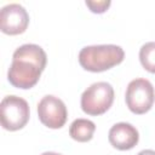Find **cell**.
<instances>
[{
    "label": "cell",
    "mask_w": 155,
    "mask_h": 155,
    "mask_svg": "<svg viewBox=\"0 0 155 155\" xmlns=\"http://www.w3.org/2000/svg\"><path fill=\"white\" fill-rule=\"evenodd\" d=\"M47 63L44 48L36 44H24L12 54V63L7 71V80L17 88L28 90L35 86Z\"/></svg>",
    "instance_id": "6da1fadb"
},
{
    "label": "cell",
    "mask_w": 155,
    "mask_h": 155,
    "mask_svg": "<svg viewBox=\"0 0 155 155\" xmlns=\"http://www.w3.org/2000/svg\"><path fill=\"white\" fill-rule=\"evenodd\" d=\"M125 58L124 48L119 45H91L85 46L79 52L80 65L92 73L105 71L117 64Z\"/></svg>",
    "instance_id": "7a4b0ae2"
},
{
    "label": "cell",
    "mask_w": 155,
    "mask_h": 155,
    "mask_svg": "<svg viewBox=\"0 0 155 155\" xmlns=\"http://www.w3.org/2000/svg\"><path fill=\"white\" fill-rule=\"evenodd\" d=\"M114 102V88L107 81L90 85L81 94V109L87 115L97 116L104 114Z\"/></svg>",
    "instance_id": "3957f363"
},
{
    "label": "cell",
    "mask_w": 155,
    "mask_h": 155,
    "mask_svg": "<svg viewBox=\"0 0 155 155\" xmlns=\"http://www.w3.org/2000/svg\"><path fill=\"white\" fill-rule=\"evenodd\" d=\"M29 104L22 97L10 94L2 98L0 103L1 126L7 131H18L29 121Z\"/></svg>",
    "instance_id": "277c9868"
},
{
    "label": "cell",
    "mask_w": 155,
    "mask_h": 155,
    "mask_svg": "<svg viewBox=\"0 0 155 155\" xmlns=\"http://www.w3.org/2000/svg\"><path fill=\"white\" fill-rule=\"evenodd\" d=\"M125 101L133 114L140 115L149 111L155 101V91L151 82L143 78L130 81L126 88Z\"/></svg>",
    "instance_id": "5b68a950"
},
{
    "label": "cell",
    "mask_w": 155,
    "mask_h": 155,
    "mask_svg": "<svg viewBox=\"0 0 155 155\" xmlns=\"http://www.w3.org/2000/svg\"><path fill=\"white\" fill-rule=\"evenodd\" d=\"M38 116L48 128H61L67 122L68 110L64 102L52 94H47L38 103Z\"/></svg>",
    "instance_id": "8992f818"
},
{
    "label": "cell",
    "mask_w": 155,
    "mask_h": 155,
    "mask_svg": "<svg viewBox=\"0 0 155 155\" xmlns=\"http://www.w3.org/2000/svg\"><path fill=\"white\" fill-rule=\"evenodd\" d=\"M29 24V15L19 4H7L0 10V29L8 35H18L25 31Z\"/></svg>",
    "instance_id": "52a82bcc"
},
{
    "label": "cell",
    "mask_w": 155,
    "mask_h": 155,
    "mask_svg": "<svg viewBox=\"0 0 155 155\" xmlns=\"http://www.w3.org/2000/svg\"><path fill=\"white\" fill-rule=\"evenodd\" d=\"M108 139L117 150H130L134 148L139 140L137 128L128 122H117L109 130Z\"/></svg>",
    "instance_id": "ba28073f"
},
{
    "label": "cell",
    "mask_w": 155,
    "mask_h": 155,
    "mask_svg": "<svg viewBox=\"0 0 155 155\" xmlns=\"http://www.w3.org/2000/svg\"><path fill=\"white\" fill-rule=\"evenodd\" d=\"M96 131V125L88 119H76L69 127V136L76 142H88L92 139Z\"/></svg>",
    "instance_id": "9c48e42d"
},
{
    "label": "cell",
    "mask_w": 155,
    "mask_h": 155,
    "mask_svg": "<svg viewBox=\"0 0 155 155\" xmlns=\"http://www.w3.org/2000/svg\"><path fill=\"white\" fill-rule=\"evenodd\" d=\"M139 61L145 70L155 74V41L145 42L140 47Z\"/></svg>",
    "instance_id": "30bf717a"
},
{
    "label": "cell",
    "mask_w": 155,
    "mask_h": 155,
    "mask_svg": "<svg viewBox=\"0 0 155 155\" xmlns=\"http://www.w3.org/2000/svg\"><path fill=\"white\" fill-rule=\"evenodd\" d=\"M85 4L93 13H103V12H105L108 10V7L110 6L111 1L110 0H98V1L87 0Z\"/></svg>",
    "instance_id": "8fae6325"
},
{
    "label": "cell",
    "mask_w": 155,
    "mask_h": 155,
    "mask_svg": "<svg viewBox=\"0 0 155 155\" xmlns=\"http://www.w3.org/2000/svg\"><path fill=\"white\" fill-rule=\"evenodd\" d=\"M137 155H155V150H151V149H145V150L139 151Z\"/></svg>",
    "instance_id": "7c38bea8"
},
{
    "label": "cell",
    "mask_w": 155,
    "mask_h": 155,
    "mask_svg": "<svg viewBox=\"0 0 155 155\" xmlns=\"http://www.w3.org/2000/svg\"><path fill=\"white\" fill-rule=\"evenodd\" d=\"M40 155H62V154H58V153H54V151H45Z\"/></svg>",
    "instance_id": "4fadbf2b"
}]
</instances>
